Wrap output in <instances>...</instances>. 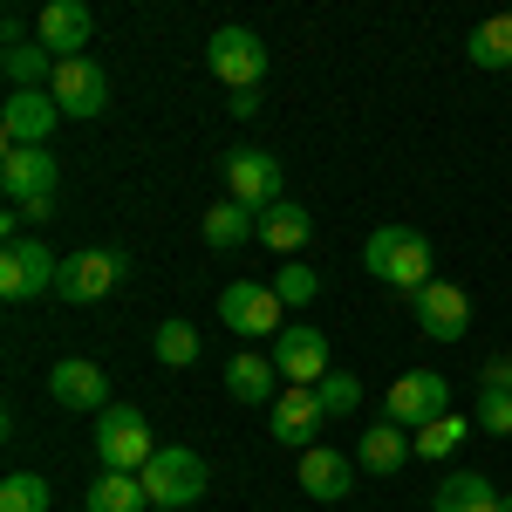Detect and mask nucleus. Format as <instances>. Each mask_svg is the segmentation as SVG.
I'll return each mask as SVG.
<instances>
[{
    "mask_svg": "<svg viewBox=\"0 0 512 512\" xmlns=\"http://www.w3.org/2000/svg\"><path fill=\"white\" fill-rule=\"evenodd\" d=\"M362 260H369V274L403 287V294H417V287H431V239L417 233V226H376L369 246H362Z\"/></svg>",
    "mask_w": 512,
    "mask_h": 512,
    "instance_id": "f257e3e1",
    "label": "nucleus"
},
{
    "mask_svg": "<svg viewBox=\"0 0 512 512\" xmlns=\"http://www.w3.org/2000/svg\"><path fill=\"white\" fill-rule=\"evenodd\" d=\"M137 478H144V492H151L158 512H185L205 499V458H198L192 444H158V458Z\"/></svg>",
    "mask_w": 512,
    "mask_h": 512,
    "instance_id": "f03ea898",
    "label": "nucleus"
},
{
    "mask_svg": "<svg viewBox=\"0 0 512 512\" xmlns=\"http://www.w3.org/2000/svg\"><path fill=\"white\" fill-rule=\"evenodd\" d=\"M151 458H158V444H151L144 410H137V403H110V410L96 417V465H103V472H144Z\"/></svg>",
    "mask_w": 512,
    "mask_h": 512,
    "instance_id": "7ed1b4c3",
    "label": "nucleus"
},
{
    "mask_svg": "<svg viewBox=\"0 0 512 512\" xmlns=\"http://www.w3.org/2000/svg\"><path fill=\"white\" fill-rule=\"evenodd\" d=\"M287 308H280V294H274V280H233L226 294H219V321L233 328L239 342H260V335H280L287 328Z\"/></svg>",
    "mask_w": 512,
    "mask_h": 512,
    "instance_id": "20e7f679",
    "label": "nucleus"
},
{
    "mask_svg": "<svg viewBox=\"0 0 512 512\" xmlns=\"http://www.w3.org/2000/svg\"><path fill=\"white\" fill-rule=\"evenodd\" d=\"M383 410H390V424H403V431L417 437L424 424L451 417V383H444L437 369H410V376H396V383H390Z\"/></svg>",
    "mask_w": 512,
    "mask_h": 512,
    "instance_id": "39448f33",
    "label": "nucleus"
},
{
    "mask_svg": "<svg viewBox=\"0 0 512 512\" xmlns=\"http://www.w3.org/2000/svg\"><path fill=\"white\" fill-rule=\"evenodd\" d=\"M55 280H62V260L41 246V239H7V253H0V294L7 301H41V294H55Z\"/></svg>",
    "mask_w": 512,
    "mask_h": 512,
    "instance_id": "423d86ee",
    "label": "nucleus"
},
{
    "mask_svg": "<svg viewBox=\"0 0 512 512\" xmlns=\"http://www.w3.org/2000/svg\"><path fill=\"white\" fill-rule=\"evenodd\" d=\"M130 274V260H123L117 246H89L76 260H62V280H55V301H69V308H89V301H103V294H117V280Z\"/></svg>",
    "mask_w": 512,
    "mask_h": 512,
    "instance_id": "0eeeda50",
    "label": "nucleus"
},
{
    "mask_svg": "<svg viewBox=\"0 0 512 512\" xmlns=\"http://www.w3.org/2000/svg\"><path fill=\"white\" fill-rule=\"evenodd\" d=\"M205 69L226 82V89H260V76H267V41L253 35V28H219V35L205 41Z\"/></svg>",
    "mask_w": 512,
    "mask_h": 512,
    "instance_id": "6e6552de",
    "label": "nucleus"
},
{
    "mask_svg": "<svg viewBox=\"0 0 512 512\" xmlns=\"http://www.w3.org/2000/svg\"><path fill=\"white\" fill-rule=\"evenodd\" d=\"M55 123H62V103L48 89H14L0 110V137H7V151H48Z\"/></svg>",
    "mask_w": 512,
    "mask_h": 512,
    "instance_id": "1a4fd4ad",
    "label": "nucleus"
},
{
    "mask_svg": "<svg viewBox=\"0 0 512 512\" xmlns=\"http://www.w3.org/2000/svg\"><path fill=\"white\" fill-rule=\"evenodd\" d=\"M410 315H417V328H424L431 342H465V328H472V294H465L458 280H431V287L410 294Z\"/></svg>",
    "mask_w": 512,
    "mask_h": 512,
    "instance_id": "9d476101",
    "label": "nucleus"
},
{
    "mask_svg": "<svg viewBox=\"0 0 512 512\" xmlns=\"http://www.w3.org/2000/svg\"><path fill=\"white\" fill-rule=\"evenodd\" d=\"M48 96L62 103V117H103L110 110V76L89 62V55H76V62H55V76H48Z\"/></svg>",
    "mask_w": 512,
    "mask_h": 512,
    "instance_id": "9b49d317",
    "label": "nucleus"
},
{
    "mask_svg": "<svg viewBox=\"0 0 512 512\" xmlns=\"http://www.w3.org/2000/svg\"><path fill=\"white\" fill-rule=\"evenodd\" d=\"M35 41L55 55V62H76L82 48L96 41V14L82 7V0H41L35 14Z\"/></svg>",
    "mask_w": 512,
    "mask_h": 512,
    "instance_id": "f8f14e48",
    "label": "nucleus"
},
{
    "mask_svg": "<svg viewBox=\"0 0 512 512\" xmlns=\"http://www.w3.org/2000/svg\"><path fill=\"white\" fill-rule=\"evenodd\" d=\"M48 396H55L62 410L103 417V410H110V376H103L96 362H82V355H62V362L48 369Z\"/></svg>",
    "mask_w": 512,
    "mask_h": 512,
    "instance_id": "ddd939ff",
    "label": "nucleus"
},
{
    "mask_svg": "<svg viewBox=\"0 0 512 512\" xmlns=\"http://www.w3.org/2000/svg\"><path fill=\"white\" fill-rule=\"evenodd\" d=\"M267 424H274V437L287 444V451H315V431L328 424L321 390H308V383H287V390H280V403L267 410Z\"/></svg>",
    "mask_w": 512,
    "mask_h": 512,
    "instance_id": "4468645a",
    "label": "nucleus"
},
{
    "mask_svg": "<svg viewBox=\"0 0 512 512\" xmlns=\"http://www.w3.org/2000/svg\"><path fill=\"white\" fill-rule=\"evenodd\" d=\"M274 369H280V383H308V390H315L321 376L335 369V362H328V335H321V328H280L274 335Z\"/></svg>",
    "mask_w": 512,
    "mask_h": 512,
    "instance_id": "2eb2a0df",
    "label": "nucleus"
},
{
    "mask_svg": "<svg viewBox=\"0 0 512 512\" xmlns=\"http://www.w3.org/2000/svg\"><path fill=\"white\" fill-rule=\"evenodd\" d=\"M226 198H239L246 212L280 205V164L267 158V151H233V158H226Z\"/></svg>",
    "mask_w": 512,
    "mask_h": 512,
    "instance_id": "dca6fc26",
    "label": "nucleus"
},
{
    "mask_svg": "<svg viewBox=\"0 0 512 512\" xmlns=\"http://www.w3.org/2000/svg\"><path fill=\"white\" fill-rule=\"evenodd\" d=\"M55 151H7L0 158V192L7 205H35V198H55Z\"/></svg>",
    "mask_w": 512,
    "mask_h": 512,
    "instance_id": "f3484780",
    "label": "nucleus"
},
{
    "mask_svg": "<svg viewBox=\"0 0 512 512\" xmlns=\"http://www.w3.org/2000/svg\"><path fill=\"white\" fill-rule=\"evenodd\" d=\"M226 390H233V403H267V410H274L287 383H280L274 355H253V349H239L233 362H226Z\"/></svg>",
    "mask_w": 512,
    "mask_h": 512,
    "instance_id": "a211bd4d",
    "label": "nucleus"
},
{
    "mask_svg": "<svg viewBox=\"0 0 512 512\" xmlns=\"http://www.w3.org/2000/svg\"><path fill=\"white\" fill-rule=\"evenodd\" d=\"M355 458H342V451H328V444H315V451H301V492H315V499H349L355 492Z\"/></svg>",
    "mask_w": 512,
    "mask_h": 512,
    "instance_id": "6ab92c4d",
    "label": "nucleus"
},
{
    "mask_svg": "<svg viewBox=\"0 0 512 512\" xmlns=\"http://www.w3.org/2000/svg\"><path fill=\"white\" fill-rule=\"evenodd\" d=\"M403 458H417V451H410V431H403V424H390V417H383V424H369V437L355 444V465H362L369 478L403 472Z\"/></svg>",
    "mask_w": 512,
    "mask_h": 512,
    "instance_id": "aec40b11",
    "label": "nucleus"
},
{
    "mask_svg": "<svg viewBox=\"0 0 512 512\" xmlns=\"http://www.w3.org/2000/svg\"><path fill=\"white\" fill-rule=\"evenodd\" d=\"M499 506H506V499L492 492V478H485V472H451L431 492V512H499Z\"/></svg>",
    "mask_w": 512,
    "mask_h": 512,
    "instance_id": "412c9836",
    "label": "nucleus"
},
{
    "mask_svg": "<svg viewBox=\"0 0 512 512\" xmlns=\"http://www.w3.org/2000/svg\"><path fill=\"white\" fill-rule=\"evenodd\" d=\"M82 506H89V512H151V492H144V478H137V472H96Z\"/></svg>",
    "mask_w": 512,
    "mask_h": 512,
    "instance_id": "4be33fe9",
    "label": "nucleus"
},
{
    "mask_svg": "<svg viewBox=\"0 0 512 512\" xmlns=\"http://www.w3.org/2000/svg\"><path fill=\"white\" fill-rule=\"evenodd\" d=\"M308 233H315V219H308L294 198H280V205H267V212H260V246H274V253H287V260L308 246Z\"/></svg>",
    "mask_w": 512,
    "mask_h": 512,
    "instance_id": "5701e85b",
    "label": "nucleus"
},
{
    "mask_svg": "<svg viewBox=\"0 0 512 512\" xmlns=\"http://www.w3.org/2000/svg\"><path fill=\"white\" fill-rule=\"evenodd\" d=\"M246 239H260V212H246L239 198H219V205L205 212V246H212V253H233Z\"/></svg>",
    "mask_w": 512,
    "mask_h": 512,
    "instance_id": "b1692460",
    "label": "nucleus"
},
{
    "mask_svg": "<svg viewBox=\"0 0 512 512\" xmlns=\"http://www.w3.org/2000/svg\"><path fill=\"white\" fill-rule=\"evenodd\" d=\"M465 55H472L478 69H512V14H485L472 35H465Z\"/></svg>",
    "mask_w": 512,
    "mask_h": 512,
    "instance_id": "393cba45",
    "label": "nucleus"
},
{
    "mask_svg": "<svg viewBox=\"0 0 512 512\" xmlns=\"http://www.w3.org/2000/svg\"><path fill=\"white\" fill-rule=\"evenodd\" d=\"M48 478L41 472H7L0 478V512H48Z\"/></svg>",
    "mask_w": 512,
    "mask_h": 512,
    "instance_id": "a878e982",
    "label": "nucleus"
},
{
    "mask_svg": "<svg viewBox=\"0 0 512 512\" xmlns=\"http://www.w3.org/2000/svg\"><path fill=\"white\" fill-rule=\"evenodd\" d=\"M0 69H7L14 89H41V76H55V55H48L41 41H28V48H7V55H0Z\"/></svg>",
    "mask_w": 512,
    "mask_h": 512,
    "instance_id": "bb28decb",
    "label": "nucleus"
},
{
    "mask_svg": "<svg viewBox=\"0 0 512 512\" xmlns=\"http://www.w3.org/2000/svg\"><path fill=\"white\" fill-rule=\"evenodd\" d=\"M465 431H472V424L451 410V417H437V424H424V431L410 437V451H417V458H451V451L465 444Z\"/></svg>",
    "mask_w": 512,
    "mask_h": 512,
    "instance_id": "cd10ccee",
    "label": "nucleus"
},
{
    "mask_svg": "<svg viewBox=\"0 0 512 512\" xmlns=\"http://www.w3.org/2000/svg\"><path fill=\"white\" fill-rule=\"evenodd\" d=\"M274 294H280V308H315V294H321V274L308 267V260H287L274 274Z\"/></svg>",
    "mask_w": 512,
    "mask_h": 512,
    "instance_id": "c85d7f7f",
    "label": "nucleus"
},
{
    "mask_svg": "<svg viewBox=\"0 0 512 512\" xmlns=\"http://www.w3.org/2000/svg\"><path fill=\"white\" fill-rule=\"evenodd\" d=\"M151 349H158L164 369H192V362H198V328H192V321H164Z\"/></svg>",
    "mask_w": 512,
    "mask_h": 512,
    "instance_id": "c756f323",
    "label": "nucleus"
},
{
    "mask_svg": "<svg viewBox=\"0 0 512 512\" xmlns=\"http://www.w3.org/2000/svg\"><path fill=\"white\" fill-rule=\"evenodd\" d=\"M315 390H321V410L328 417H355L362 410V376H349V369H328Z\"/></svg>",
    "mask_w": 512,
    "mask_h": 512,
    "instance_id": "7c9ffc66",
    "label": "nucleus"
},
{
    "mask_svg": "<svg viewBox=\"0 0 512 512\" xmlns=\"http://www.w3.org/2000/svg\"><path fill=\"white\" fill-rule=\"evenodd\" d=\"M478 431L512 437V390H478Z\"/></svg>",
    "mask_w": 512,
    "mask_h": 512,
    "instance_id": "2f4dec72",
    "label": "nucleus"
},
{
    "mask_svg": "<svg viewBox=\"0 0 512 512\" xmlns=\"http://www.w3.org/2000/svg\"><path fill=\"white\" fill-rule=\"evenodd\" d=\"M485 390H512V355H492L485 362Z\"/></svg>",
    "mask_w": 512,
    "mask_h": 512,
    "instance_id": "473e14b6",
    "label": "nucleus"
},
{
    "mask_svg": "<svg viewBox=\"0 0 512 512\" xmlns=\"http://www.w3.org/2000/svg\"><path fill=\"white\" fill-rule=\"evenodd\" d=\"M499 512H512V499H506V506H499Z\"/></svg>",
    "mask_w": 512,
    "mask_h": 512,
    "instance_id": "72a5a7b5",
    "label": "nucleus"
}]
</instances>
